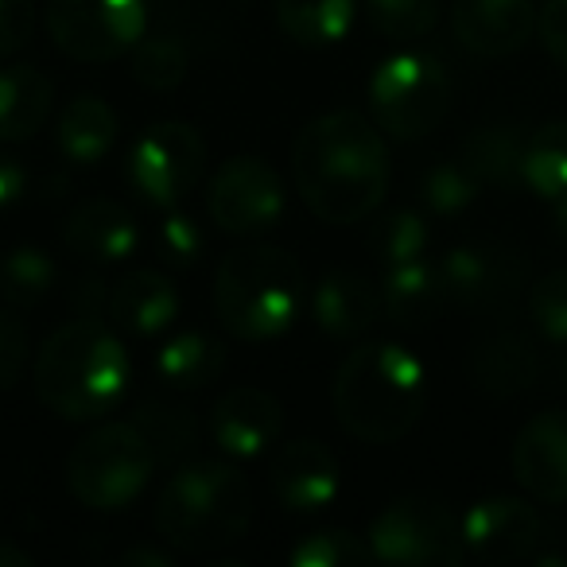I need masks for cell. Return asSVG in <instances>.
Wrapping results in <instances>:
<instances>
[{
    "instance_id": "6da1fadb",
    "label": "cell",
    "mask_w": 567,
    "mask_h": 567,
    "mask_svg": "<svg viewBox=\"0 0 567 567\" xmlns=\"http://www.w3.org/2000/svg\"><path fill=\"white\" fill-rule=\"evenodd\" d=\"M292 179L316 218L354 226L389 190V148L370 117L334 110L303 125L292 144Z\"/></svg>"
},
{
    "instance_id": "7a4b0ae2",
    "label": "cell",
    "mask_w": 567,
    "mask_h": 567,
    "mask_svg": "<svg viewBox=\"0 0 567 567\" xmlns=\"http://www.w3.org/2000/svg\"><path fill=\"white\" fill-rule=\"evenodd\" d=\"M427 401V373L401 342H365L334 373V412L365 443H396L416 427Z\"/></svg>"
},
{
    "instance_id": "3957f363",
    "label": "cell",
    "mask_w": 567,
    "mask_h": 567,
    "mask_svg": "<svg viewBox=\"0 0 567 567\" xmlns=\"http://www.w3.org/2000/svg\"><path fill=\"white\" fill-rule=\"evenodd\" d=\"M133 362L117 334L97 319L79 316L59 327L35 362V393L63 420H97L121 404Z\"/></svg>"
},
{
    "instance_id": "277c9868",
    "label": "cell",
    "mask_w": 567,
    "mask_h": 567,
    "mask_svg": "<svg viewBox=\"0 0 567 567\" xmlns=\"http://www.w3.org/2000/svg\"><path fill=\"white\" fill-rule=\"evenodd\" d=\"M308 303V276L300 260L276 245H245L218 265L214 308L234 339H280Z\"/></svg>"
},
{
    "instance_id": "5b68a950",
    "label": "cell",
    "mask_w": 567,
    "mask_h": 567,
    "mask_svg": "<svg viewBox=\"0 0 567 567\" xmlns=\"http://www.w3.org/2000/svg\"><path fill=\"white\" fill-rule=\"evenodd\" d=\"M249 520V482L229 463L214 458L183 463L159 489L156 528L175 551H195V556L221 551L241 540Z\"/></svg>"
},
{
    "instance_id": "8992f818",
    "label": "cell",
    "mask_w": 567,
    "mask_h": 567,
    "mask_svg": "<svg viewBox=\"0 0 567 567\" xmlns=\"http://www.w3.org/2000/svg\"><path fill=\"white\" fill-rule=\"evenodd\" d=\"M156 463V451L133 420L102 424L74 443L66 458V486L86 509L121 513L144 494Z\"/></svg>"
},
{
    "instance_id": "52a82bcc",
    "label": "cell",
    "mask_w": 567,
    "mask_h": 567,
    "mask_svg": "<svg viewBox=\"0 0 567 567\" xmlns=\"http://www.w3.org/2000/svg\"><path fill=\"white\" fill-rule=\"evenodd\" d=\"M365 94L381 133H389L393 141H420L447 117L451 74L440 55L424 48H404L373 66Z\"/></svg>"
},
{
    "instance_id": "ba28073f",
    "label": "cell",
    "mask_w": 567,
    "mask_h": 567,
    "mask_svg": "<svg viewBox=\"0 0 567 567\" xmlns=\"http://www.w3.org/2000/svg\"><path fill=\"white\" fill-rule=\"evenodd\" d=\"M203 172H206V141L195 125L159 121V125H148L128 144L125 183L152 210L179 206L203 183Z\"/></svg>"
},
{
    "instance_id": "9c48e42d",
    "label": "cell",
    "mask_w": 567,
    "mask_h": 567,
    "mask_svg": "<svg viewBox=\"0 0 567 567\" xmlns=\"http://www.w3.org/2000/svg\"><path fill=\"white\" fill-rule=\"evenodd\" d=\"M373 559L393 567H432V564H463L458 548V525L451 509L435 497L409 494L389 502L370 525Z\"/></svg>"
},
{
    "instance_id": "30bf717a",
    "label": "cell",
    "mask_w": 567,
    "mask_h": 567,
    "mask_svg": "<svg viewBox=\"0 0 567 567\" xmlns=\"http://www.w3.org/2000/svg\"><path fill=\"white\" fill-rule=\"evenodd\" d=\"M48 32L79 63H113L148 32V0H48Z\"/></svg>"
},
{
    "instance_id": "8fae6325",
    "label": "cell",
    "mask_w": 567,
    "mask_h": 567,
    "mask_svg": "<svg viewBox=\"0 0 567 567\" xmlns=\"http://www.w3.org/2000/svg\"><path fill=\"white\" fill-rule=\"evenodd\" d=\"M206 210L221 234H268L284 218V179L265 156H234L214 172Z\"/></svg>"
},
{
    "instance_id": "7c38bea8",
    "label": "cell",
    "mask_w": 567,
    "mask_h": 567,
    "mask_svg": "<svg viewBox=\"0 0 567 567\" xmlns=\"http://www.w3.org/2000/svg\"><path fill=\"white\" fill-rule=\"evenodd\" d=\"M544 540V520L525 497H482L458 520V548L463 559L478 564H517L533 559L536 544Z\"/></svg>"
},
{
    "instance_id": "4fadbf2b",
    "label": "cell",
    "mask_w": 567,
    "mask_h": 567,
    "mask_svg": "<svg viewBox=\"0 0 567 567\" xmlns=\"http://www.w3.org/2000/svg\"><path fill=\"white\" fill-rule=\"evenodd\" d=\"M513 478L536 502L567 505V412H540L513 440Z\"/></svg>"
},
{
    "instance_id": "5bb4252c",
    "label": "cell",
    "mask_w": 567,
    "mask_h": 567,
    "mask_svg": "<svg viewBox=\"0 0 567 567\" xmlns=\"http://www.w3.org/2000/svg\"><path fill=\"white\" fill-rule=\"evenodd\" d=\"M520 280V260L497 241H463L443 252L440 284L443 296L466 308H482L509 296Z\"/></svg>"
},
{
    "instance_id": "9a60e30c",
    "label": "cell",
    "mask_w": 567,
    "mask_h": 567,
    "mask_svg": "<svg viewBox=\"0 0 567 567\" xmlns=\"http://www.w3.org/2000/svg\"><path fill=\"white\" fill-rule=\"evenodd\" d=\"M451 32L471 55L505 59L533 40L536 9L533 0H455Z\"/></svg>"
},
{
    "instance_id": "2e32d148",
    "label": "cell",
    "mask_w": 567,
    "mask_h": 567,
    "mask_svg": "<svg viewBox=\"0 0 567 567\" xmlns=\"http://www.w3.org/2000/svg\"><path fill=\"white\" fill-rule=\"evenodd\" d=\"M284 409L272 393L252 385H237L214 404L210 435L221 455L229 458H257L280 440Z\"/></svg>"
},
{
    "instance_id": "e0dca14e",
    "label": "cell",
    "mask_w": 567,
    "mask_h": 567,
    "mask_svg": "<svg viewBox=\"0 0 567 567\" xmlns=\"http://www.w3.org/2000/svg\"><path fill=\"white\" fill-rule=\"evenodd\" d=\"M342 478L334 455L316 440H292L276 451L272 494L288 513H319L339 497Z\"/></svg>"
},
{
    "instance_id": "ac0fdd59",
    "label": "cell",
    "mask_w": 567,
    "mask_h": 567,
    "mask_svg": "<svg viewBox=\"0 0 567 567\" xmlns=\"http://www.w3.org/2000/svg\"><path fill=\"white\" fill-rule=\"evenodd\" d=\"M179 308L183 300L172 276L156 272V268H141L110 288L105 316L117 331H128L133 339H156L179 319Z\"/></svg>"
},
{
    "instance_id": "d6986e66",
    "label": "cell",
    "mask_w": 567,
    "mask_h": 567,
    "mask_svg": "<svg viewBox=\"0 0 567 567\" xmlns=\"http://www.w3.org/2000/svg\"><path fill=\"white\" fill-rule=\"evenodd\" d=\"M63 241L74 257L90 260V265H117V260L133 257L141 229H136V218L125 203H117V198H86L66 218Z\"/></svg>"
},
{
    "instance_id": "ffe728a7",
    "label": "cell",
    "mask_w": 567,
    "mask_h": 567,
    "mask_svg": "<svg viewBox=\"0 0 567 567\" xmlns=\"http://www.w3.org/2000/svg\"><path fill=\"white\" fill-rule=\"evenodd\" d=\"M308 311L319 331L331 339H358L378 323L381 292L370 276L354 268H334L308 292Z\"/></svg>"
},
{
    "instance_id": "44dd1931",
    "label": "cell",
    "mask_w": 567,
    "mask_h": 567,
    "mask_svg": "<svg viewBox=\"0 0 567 567\" xmlns=\"http://www.w3.org/2000/svg\"><path fill=\"white\" fill-rule=\"evenodd\" d=\"M471 378L486 396H520L540 381V354L520 334H497L471 354Z\"/></svg>"
},
{
    "instance_id": "7402d4cb",
    "label": "cell",
    "mask_w": 567,
    "mask_h": 567,
    "mask_svg": "<svg viewBox=\"0 0 567 567\" xmlns=\"http://www.w3.org/2000/svg\"><path fill=\"white\" fill-rule=\"evenodd\" d=\"M55 105V82L35 66H4L0 71V141L17 144L43 128Z\"/></svg>"
},
{
    "instance_id": "603a6c76",
    "label": "cell",
    "mask_w": 567,
    "mask_h": 567,
    "mask_svg": "<svg viewBox=\"0 0 567 567\" xmlns=\"http://www.w3.org/2000/svg\"><path fill=\"white\" fill-rule=\"evenodd\" d=\"M117 113L105 97L97 94H79L59 117V152H63L71 164L94 167L110 156V148L117 144Z\"/></svg>"
},
{
    "instance_id": "cb8c5ba5",
    "label": "cell",
    "mask_w": 567,
    "mask_h": 567,
    "mask_svg": "<svg viewBox=\"0 0 567 567\" xmlns=\"http://www.w3.org/2000/svg\"><path fill=\"white\" fill-rule=\"evenodd\" d=\"M443 303L447 296L440 284V265H432L427 257L393 265L381 284V311L401 327H424Z\"/></svg>"
},
{
    "instance_id": "d4e9b609",
    "label": "cell",
    "mask_w": 567,
    "mask_h": 567,
    "mask_svg": "<svg viewBox=\"0 0 567 567\" xmlns=\"http://www.w3.org/2000/svg\"><path fill=\"white\" fill-rule=\"evenodd\" d=\"M525 144L528 136L517 125H482L463 144V159L482 187H525Z\"/></svg>"
},
{
    "instance_id": "484cf974",
    "label": "cell",
    "mask_w": 567,
    "mask_h": 567,
    "mask_svg": "<svg viewBox=\"0 0 567 567\" xmlns=\"http://www.w3.org/2000/svg\"><path fill=\"white\" fill-rule=\"evenodd\" d=\"M156 373L172 389H206L226 373V347L206 331H183L159 347Z\"/></svg>"
},
{
    "instance_id": "4316f807",
    "label": "cell",
    "mask_w": 567,
    "mask_h": 567,
    "mask_svg": "<svg viewBox=\"0 0 567 567\" xmlns=\"http://www.w3.org/2000/svg\"><path fill=\"white\" fill-rule=\"evenodd\" d=\"M358 0H280L276 20L300 48H334L354 28Z\"/></svg>"
},
{
    "instance_id": "83f0119b",
    "label": "cell",
    "mask_w": 567,
    "mask_h": 567,
    "mask_svg": "<svg viewBox=\"0 0 567 567\" xmlns=\"http://www.w3.org/2000/svg\"><path fill=\"white\" fill-rule=\"evenodd\" d=\"M59 280V265L40 245H17L0 257V303L12 311H28L51 296Z\"/></svg>"
},
{
    "instance_id": "f1b7e54d",
    "label": "cell",
    "mask_w": 567,
    "mask_h": 567,
    "mask_svg": "<svg viewBox=\"0 0 567 567\" xmlns=\"http://www.w3.org/2000/svg\"><path fill=\"white\" fill-rule=\"evenodd\" d=\"M482 179L466 167L463 156L440 159L424 172L420 179V206H424L432 218H458L466 214L482 195Z\"/></svg>"
},
{
    "instance_id": "f546056e",
    "label": "cell",
    "mask_w": 567,
    "mask_h": 567,
    "mask_svg": "<svg viewBox=\"0 0 567 567\" xmlns=\"http://www.w3.org/2000/svg\"><path fill=\"white\" fill-rule=\"evenodd\" d=\"M525 187L544 203L567 195V121H548L525 144Z\"/></svg>"
},
{
    "instance_id": "4dcf8cb0",
    "label": "cell",
    "mask_w": 567,
    "mask_h": 567,
    "mask_svg": "<svg viewBox=\"0 0 567 567\" xmlns=\"http://www.w3.org/2000/svg\"><path fill=\"white\" fill-rule=\"evenodd\" d=\"M133 424L141 427L144 440L152 443L159 463H183V458H190V451L198 447V420L190 416L183 404L148 401V404H141Z\"/></svg>"
},
{
    "instance_id": "1f68e13d",
    "label": "cell",
    "mask_w": 567,
    "mask_h": 567,
    "mask_svg": "<svg viewBox=\"0 0 567 567\" xmlns=\"http://www.w3.org/2000/svg\"><path fill=\"white\" fill-rule=\"evenodd\" d=\"M190 74V51L183 43V35L156 32L141 35V43L133 48V79L152 94H167V90L183 86V79Z\"/></svg>"
},
{
    "instance_id": "d6a6232c",
    "label": "cell",
    "mask_w": 567,
    "mask_h": 567,
    "mask_svg": "<svg viewBox=\"0 0 567 567\" xmlns=\"http://www.w3.org/2000/svg\"><path fill=\"white\" fill-rule=\"evenodd\" d=\"M373 252L381 257V265H409V260H420L432 252V226L420 210H393L373 226L370 234Z\"/></svg>"
},
{
    "instance_id": "836d02e7",
    "label": "cell",
    "mask_w": 567,
    "mask_h": 567,
    "mask_svg": "<svg viewBox=\"0 0 567 567\" xmlns=\"http://www.w3.org/2000/svg\"><path fill=\"white\" fill-rule=\"evenodd\" d=\"M370 559V540L350 533V528H319V533H308L288 551L292 567H362Z\"/></svg>"
},
{
    "instance_id": "e575fe53",
    "label": "cell",
    "mask_w": 567,
    "mask_h": 567,
    "mask_svg": "<svg viewBox=\"0 0 567 567\" xmlns=\"http://www.w3.org/2000/svg\"><path fill=\"white\" fill-rule=\"evenodd\" d=\"M365 17L389 40L416 43L440 20V0H365Z\"/></svg>"
},
{
    "instance_id": "d590c367",
    "label": "cell",
    "mask_w": 567,
    "mask_h": 567,
    "mask_svg": "<svg viewBox=\"0 0 567 567\" xmlns=\"http://www.w3.org/2000/svg\"><path fill=\"white\" fill-rule=\"evenodd\" d=\"M203 249H206L203 226H198L187 210H179V206H167L156 226V252L164 257V265L190 268V265H198Z\"/></svg>"
},
{
    "instance_id": "8d00e7d4",
    "label": "cell",
    "mask_w": 567,
    "mask_h": 567,
    "mask_svg": "<svg viewBox=\"0 0 567 567\" xmlns=\"http://www.w3.org/2000/svg\"><path fill=\"white\" fill-rule=\"evenodd\" d=\"M528 311H533V323L544 339L567 347V268H556L533 284Z\"/></svg>"
},
{
    "instance_id": "74e56055",
    "label": "cell",
    "mask_w": 567,
    "mask_h": 567,
    "mask_svg": "<svg viewBox=\"0 0 567 567\" xmlns=\"http://www.w3.org/2000/svg\"><path fill=\"white\" fill-rule=\"evenodd\" d=\"M28 362V331L12 311L0 308V389H12Z\"/></svg>"
},
{
    "instance_id": "f35d334b",
    "label": "cell",
    "mask_w": 567,
    "mask_h": 567,
    "mask_svg": "<svg viewBox=\"0 0 567 567\" xmlns=\"http://www.w3.org/2000/svg\"><path fill=\"white\" fill-rule=\"evenodd\" d=\"M35 32V0H0V59L28 48Z\"/></svg>"
},
{
    "instance_id": "ab89813d",
    "label": "cell",
    "mask_w": 567,
    "mask_h": 567,
    "mask_svg": "<svg viewBox=\"0 0 567 567\" xmlns=\"http://www.w3.org/2000/svg\"><path fill=\"white\" fill-rule=\"evenodd\" d=\"M536 32L551 63L567 71V0H544V9L536 12Z\"/></svg>"
},
{
    "instance_id": "60d3db41",
    "label": "cell",
    "mask_w": 567,
    "mask_h": 567,
    "mask_svg": "<svg viewBox=\"0 0 567 567\" xmlns=\"http://www.w3.org/2000/svg\"><path fill=\"white\" fill-rule=\"evenodd\" d=\"M28 183H32V175H28L24 159L0 152V210H4V206H17L20 198L28 195Z\"/></svg>"
},
{
    "instance_id": "b9f144b4",
    "label": "cell",
    "mask_w": 567,
    "mask_h": 567,
    "mask_svg": "<svg viewBox=\"0 0 567 567\" xmlns=\"http://www.w3.org/2000/svg\"><path fill=\"white\" fill-rule=\"evenodd\" d=\"M121 564L125 567H172L175 551H164L159 544L156 548H128V551H121Z\"/></svg>"
},
{
    "instance_id": "7bdbcfd3",
    "label": "cell",
    "mask_w": 567,
    "mask_h": 567,
    "mask_svg": "<svg viewBox=\"0 0 567 567\" xmlns=\"http://www.w3.org/2000/svg\"><path fill=\"white\" fill-rule=\"evenodd\" d=\"M32 564H35L32 551H24L12 540H0V567H32Z\"/></svg>"
},
{
    "instance_id": "ee69618b",
    "label": "cell",
    "mask_w": 567,
    "mask_h": 567,
    "mask_svg": "<svg viewBox=\"0 0 567 567\" xmlns=\"http://www.w3.org/2000/svg\"><path fill=\"white\" fill-rule=\"evenodd\" d=\"M551 218H556V229L567 237V195H559V198H551Z\"/></svg>"
},
{
    "instance_id": "f6af8a7d",
    "label": "cell",
    "mask_w": 567,
    "mask_h": 567,
    "mask_svg": "<svg viewBox=\"0 0 567 567\" xmlns=\"http://www.w3.org/2000/svg\"><path fill=\"white\" fill-rule=\"evenodd\" d=\"M564 373H567V362H564Z\"/></svg>"
}]
</instances>
